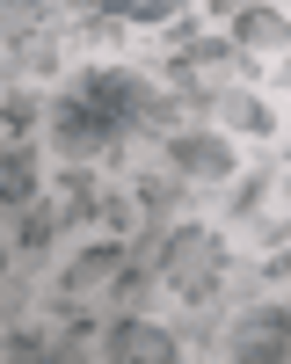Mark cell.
<instances>
[{"label":"cell","mask_w":291,"mask_h":364,"mask_svg":"<svg viewBox=\"0 0 291 364\" xmlns=\"http://www.w3.org/2000/svg\"><path fill=\"white\" fill-rule=\"evenodd\" d=\"M219 269H226V240L204 233V226H182L160 240V277L182 291V299H212L219 291Z\"/></svg>","instance_id":"1"},{"label":"cell","mask_w":291,"mask_h":364,"mask_svg":"<svg viewBox=\"0 0 291 364\" xmlns=\"http://www.w3.org/2000/svg\"><path fill=\"white\" fill-rule=\"evenodd\" d=\"M116 132H124V117L102 109L95 95H80V102H58V109H51V139H58V154H66V161H95V154H109Z\"/></svg>","instance_id":"2"},{"label":"cell","mask_w":291,"mask_h":364,"mask_svg":"<svg viewBox=\"0 0 291 364\" xmlns=\"http://www.w3.org/2000/svg\"><path fill=\"white\" fill-rule=\"evenodd\" d=\"M87 95H95L102 109H116L124 124H153V132H168V124H175V102L160 95V87H146L138 73L102 66V73H87Z\"/></svg>","instance_id":"3"},{"label":"cell","mask_w":291,"mask_h":364,"mask_svg":"<svg viewBox=\"0 0 291 364\" xmlns=\"http://www.w3.org/2000/svg\"><path fill=\"white\" fill-rule=\"evenodd\" d=\"M226 350L241 364H277L291 357V314H241L226 328Z\"/></svg>","instance_id":"4"},{"label":"cell","mask_w":291,"mask_h":364,"mask_svg":"<svg viewBox=\"0 0 291 364\" xmlns=\"http://www.w3.org/2000/svg\"><path fill=\"white\" fill-rule=\"evenodd\" d=\"M168 161L182 168L190 182H233V175H241V168H233V146L212 139V132H182V139L168 146Z\"/></svg>","instance_id":"5"},{"label":"cell","mask_w":291,"mask_h":364,"mask_svg":"<svg viewBox=\"0 0 291 364\" xmlns=\"http://www.w3.org/2000/svg\"><path fill=\"white\" fill-rule=\"evenodd\" d=\"M102 350H109L116 364H168V357H175V336L153 328V321H116L109 336H102Z\"/></svg>","instance_id":"6"},{"label":"cell","mask_w":291,"mask_h":364,"mask_svg":"<svg viewBox=\"0 0 291 364\" xmlns=\"http://www.w3.org/2000/svg\"><path fill=\"white\" fill-rule=\"evenodd\" d=\"M116 277H124V248H116V240H95V248H80V255L66 262V291H73V299H95V291H109Z\"/></svg>","instance_id":"7"},{"label":"cell","mask_w":291,"mask_h":364,"mask_svg":"<svg viewBox=\"0 0 291 364\" xmlns=\"http://www.w3.org/2000/svg\"><path fill=\"white\" fill-rule=\"evenodd\" d=\"M233 44L241 51H291V22L277 8H241L233 15Z\"/></svg>","instance_id":"8"},{"label":"cell","mask_w":291,"mask_h":364,"mask_svg":"<svg viewBox=\"0 0 291 364\" xmlns=\"http://www.w3.org/2000/svg\"><path fill=\"white\" fill-rule=\"evenodd\" d=\"M138 204L153 211V219H168V211L182 204V168H168V175H146V182H138Z\"/></svg>","instance_id":"9"},{"label":"cell","mask_w":291,"mask_h":364,"mask_svg":"<svg viewBox=\"0 0 291 364\" xmlns=\"http://www.w3.org/2000/svg\"><path fill=\"white\" fill-rule=\"evenodd\" d=\"M0 29H8V44L37 37L44 29V0H0Z\"/></svg>","instance_id":"10"},{"label":"cell","mask_w":291,"mask_h":364,"mask_svg":"<svg viewBox=\"0 0 291 364\" xmlns=\"http://www.w3.org/2000/svg\"><path fill=\"white\" fill-rule=\"evenodd\" d=\"M0 190H8V197L22 204L29 190H37V161H29V154H15V161H8V175H0Z\"/></svg>","instance_id":"11"},{"label":"cell","mask_w":291,"mask_h":364,"mask_svg":"<svg viewBox=\"0 0 291 364\" xmlns=\"http://www.w3.org/2000/svg\"><path fill=\"white\" fill-rule=\"evenodd\" d=\"M102 8L116 15V22H153V15H168L175 0H102Z\"/></svg>","instance_id":"12"},{"label":"cell","mask_w":291,"mask_h":364,"mask_svg":"<svg viewBox=\"0 0 291 364\" xmlns=\"http://www.w3.org/2000/svg\"><path fill=\"white\" fill-rule=\"evenodd\" d=\"M226 109H233V124H241V132H270V109H262L255 95H226Z\"/></svg>","instance_id":"13"},{"label":"cell","mask_w":291,"mask_h":364,"mask_svg":"<svg viewBox=\"0 0 291 364\" xmlns=\"http://www.w3.org/2000/svg\"><path fill=\"white\" fill-rule=\"evenodd\" d=\"M51 233H58V219H51L44 204H37V211H22V248H44Z\"/></svg>","instance_id":"14"},{"label":"cell","mask_w":291,"mask_h":364,"mask_svg":"<svg viewBox=\"0 0 291 364\" xmlns=\"http://www.w3.org/2000/svg\"><path fill=\"white\" fill-rule=\"evenodd\" d=\"M212 8H219V15H241V8H255V0H212Z\"/></svg>","instance_id":"15"}]
</instances>
